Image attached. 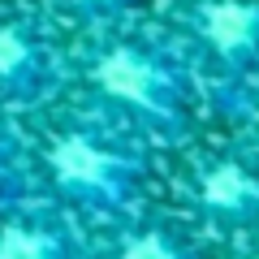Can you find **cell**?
I'll use <instances>...</instances> for the list:
<instances>
[{
  "mask_svg": "<svg viewBox=\"0 0 259 259\" xmlns=\"http://www.w3.org/2000/svg\"><path fill=\"white\" fill-rule=\"evenodd\" d=\"M91 87L104 100L121 104L125 112L156 130H182L186 104H182V82L177 74L160 61L156 52H147L143 44H112L100 56H91Z\"/></svg>",
  "mask_w": 259,
  "mask_h": 259,
  "instance_id": "cell-2",
  "label": "cell"
},
{
  "mask_svg": "<svg viewBox=\"0 0 259 259\" xmlns=\"http://www.w3.org/2000/svg\"><path fill=\"white\" fill-rule=\"evenodd\" d=\"M112 259H199V255H194L177 233L160 229V225H147V229L125 233Z\"/></svg>",
  "mask_w": 259,
  "mask_h": 259,
  "instance_id": "cell-7",
  "label": "cell"
},
{
  "mask_svg": "<svg viewBox=\"0 0 259 259\" xmlns=\"http://www.w3.org/2000/svg\"><path fill=\"white\" fill-rule=\"evenodd\" d=\"M18 190H22V151H18V143L0 130V203L13 199Z\"/></svg>",
  "mask_w": 259,
  "mask_h": 259,
  "instance_id": "cell-8",
  "label": "cell"
},
{
  "mask_svg": "<svg viewBox=\"0 0 259 259\" xmlns=\"http://www.w3.org/2000/svg\"><path fill=\"white\" fill-rule=\"evenodd\" d=\"M194 203L212 221L225 225H259V173L242 160H207L194 173Z\"/></svg>",
  "mask_w": 259,
  "mask_h": 259,
  "instance_id": "cell-5",
  "label": "cell"
},
{
  "mask_svg": "<svg viewBox=\"0 0 259 259\" xmlns=\"http://www.w3.org/2000/svg\"><path fill=\"white\" fill-rule=\"evenodd\" d=\"M0 259H69V242L44 216H9L0 225Z\"/></svg>",
  "mask_w": 259,
  "mask_h": 259,
  "instance_id": "cell-6",
  "label": "cell"
},
{
  "mask_svg": "<svg viewBox=\"0 0 259 259\" xmlns=\"http://www.w3.org/2000/svg\"><path fill=\"white\" fill-rule=\"evenodd\" d=\"M82 18H112V13L130 9V5H139V0H69Z\"/></svg>",
  "mask_w": 259,
  "mask_h": 259,
  "instance_id": "cell-9",
  "label": "cell"
},
{
  "mask_svg": "<svg viewBox=\"0 0 259 259\" xmlns=\"http://www.w3.org/2000/svg\"><path fill=\"white\" fill-rule=\"evenodd\" d=\"M246 117H250V125H255V130H259V95H255V100H250V104H246Z\"/></svg>",
  "mask_w": 259,
  "mask_h": 259,
  "instance_id": "cell-10",
  "label": "cell"
},
{
  "mask_svg": "<svg viewBox=\"0 0 259 259\" xmlns=\"http://www.w3.org/2000/svg\"><path fill=\"white\" fill-rule=\"evenodd\" d=\"M52 48L30 22L0 18V100H39L52 87Z\"/></svg>",
  "mask_w": 259,
  "mask_h": 259,
  "instance_id": "cell-4",
  "label": "cell"
},
{
  "mask_svg": "<svg viewBox=\"0 0 259 259\" xmlns=\"http://www.w3.org/2000/svg\"><path fill=\"white\" fill-rule=\"evenodd\" d=\"M246 259H259V255H246Z\"/></svg>",
  "mask_w": 259,
  "mask_h": 259,
  "instance_id": "cell-11",
  "label": "cell"
},
{
  "mask_svg": "<svg viewBox=\"0 0 259 259\" xmlns=\"http://www.w3.org/2000/svg\"><path fill=\"white\" fill-rule=\"evenodd\" d=\"M48 177L61 190V199L91 212H121L139 194L143 160L112 143L95 139L87 130H65L48 143Z\"/></svg>",
  "mask_w": 259,
  "mask_h": 259,
  "instance_id": "cell-1",
  "label": "cell"
},
{
  "mask_svg": "<svg viewBox=\"0 0 259 259\" xmlns=\"http://www.w3.org/2000/svg\"><path fill=\"white\" fill-rule=\"evenodd\" d=\"M190 35L229 74H259V0H199Z\"/></svg>",
  "mask_w": 259,
  "mask_h": 259,
  "instance_id": "cell-3",
  "label": "cell"
}]
</instances>
